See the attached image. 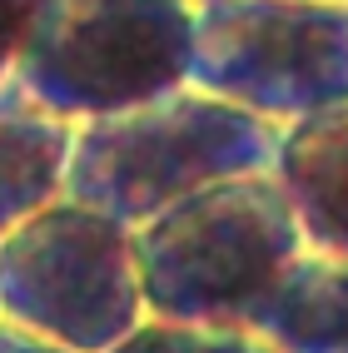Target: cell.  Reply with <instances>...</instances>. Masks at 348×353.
I'll return each mask as SVG.
<instances>
[{
  "label": "cell",
  "mask_w": 348,
  "mask_h": 353,
  "mask_svg": "<svg viewBox=\"0 0 348 353\" xmlns=\"http://www.w3.org/2000/svg\"><path fill=\"white\" fill-rule=\"evenodd\" d=\"M254 328L278 353H348V259L304 249Z\"/></svg>",
  "instance_id": "ba28073f"
},
{
  "label": "cell",
  "mask_w": 348,
  "mask_h": 353,
  "mask_svg": "<svg viewBox=\"0 0 348 353\" xmlns=\"http://www.w3.org/2000/svg\"><path fill=\"white\" fill-rule=\"evenodd\" d=\"M0 353H70V348H60V343H50V339L30 334V328L0 319Z\"/></svg>",
  "instance_id": "8fae6325"
},
{
  "label": "cell",
  "mask_w": 348,
  "mask_h": 353,
  "mask_svg": "<svg viewBox=\"0 0 348 353\" xmlns=\"http://www.w3.org/2000/svg\"><path fill=\"white\" fill-rule=\"evenodd\" d=\"M190 85L278 130L348 105V0H209Z\"/></svg>",
  "instance_id": "5b68a950"
},
{
  "label": "cell",
  "mask_w": 348,
  "mask_h": 353,
  "mask_svg": "<svg viewBox=\"0 0 348 353\" xmlns=\"http://www.w3.org/2000/svg\"><path fill=\"white\" fill-rule=\"evenodd\" d=\"M75 120L35 105L25 90L0 85V239L65 199Z\"/></svg>",
  "instance_id": "52a82bcc"
},
{
  "label": "cell",
  "mask_w": 348,
  "mask_h": 353,
  "mask_svg": "<svg viewBox=\"0 0 348 353\" xmlns=\"http://www.w3.org/2000/svg\"><path fill=\"white\" fill-rule=\"evenodd\" d=\"M274 154L278 125L184 85L165 100L75 125L65 194L139 229L194 190L269 174Z\"/></svg>",
  "instance_id": "7a4b0ae2"
},
{
  "label": "cell",
  "mask_w": 348,
  "mask_h": 353,
  "mask_svg": "<svg viewBox=\"0 0 348 353\" xmlns=\"http://www.w3.org/2000/svg\"><path fill=\"white\" fill-rule=\"evenodd\" d=\"M304 229L274 174H239L184 194L134 229L150 319L249 323L304 254Z\"/></svg>",
  "instance_id": "6da1fadb"
},
{
  "label": "cell",
  "mask_w": 348,
  "mask_h": 353,
  "mask_svg": "<svg viewBox=\"0 0 348 353\" xmlns=\"http://www.w3.org/2000/svg\"><path fill=\"white\" fill-rule=\"evenodd\" d=\"M40 10H45V0H0V85H10L15 65L35 35Z\"/></svg>",
  "instance_id": "30bf717a"
},
{
  "label": "cell",
  "mask_w": 348,
  "mask_h": 353,
  "mask_svg": "<svg viewBox=\"0 0 348 353\" xmlns=\"http://www.w3.org/2000/svg\"><path fill=\"white\" fill-rule=\"evenodd\" d=\"M110 353H278L249 323H184V319H145Z\"/></svg>",
  "instance_id": "9c48e42d"
},
{
  "label": "cell",
  "mask_w": 348,
  "mask_h": 353,
  "mask_svg": "<svg viewBox=\"0 0 348 353\" xmlns=\"http://www.w3.org/2000/svg\"><path fill=\"white\" fill-rule=\"evenodd\" d=\"M194 0H45L10 85L60 120L165 100L194 75Z\"/></svg>",
  "instance_id": "3957f363"
},
{
  "label": "cell",
  "mask_w": 348,
  "mask_h": 353,
  "mask_svg": "<svg viewBox=\"0 0 348 353\" xmlns=\"http://www.w3.org/2000/svg\"><path fill=\"white\" fill-rule=\"evenodd\" d=\"M269 174L278 179L304 229V244L314 254L348 259V105L318 110L278 130Z\"/></svg>",
  "instance_id": "8992f818"
},
{
  "label": "cell",
  "mask_w": 348,
  "mask_h": 353,
  "mask_svg": "<svg viewBox=\"0 0 348 353\" xmlns=\"http://www.w3.org/2000/svg\"><path fill=\"white\" fill-rule=\"evenodd\" d=\"M194 6H209V0H194Z\"/></svg>",
  "instance_id": "7c38bea8"
},
{
  "label": "cell",
  "mask_w": 348,
  "mask_h": 353,
  "mask_svg": "<svg viewBox=\"0 0 348 353\" xmlns=\"http://www.w3.org/2000/svg\"><path fill=\"white\" fill-rule=\"evenodd\" d=\"M0 319L70 353H110L150 319L134 229L80 199H55L0 239Z\"/></svg>",
  "instance_id": "277c9868"
}]
</instances>
